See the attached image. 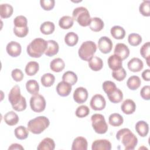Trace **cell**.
Here are the masks:
<instances>
[{"label": "cell", "instance_id": "obj_20", "mask_svg": "<svg viewBox=\"0 0 150 150\" xmlns=\"http://www.w3.org/2000/svg\"><path fill=\"white\" fill-rule=\"evenodd\" d=\"M47 47L45 52V55L49 57H52L56 55L59 49V46L58 43L53 40H49L47 41Z\"/></svg>", "mask_w": 150, "mask_h": 150}, {"label": "cell", "instance_id": "obj_5", "mask_svg": "<svg viewBox=\"0 0 150 150\" xmlns=\"http://www.w3.org/2000/svg\"><path fill=\"white\" fill-rule=\"evenodd\" d=\"M97 50L96 43L91 40L84 42L79 49L78 54L81 59L88 62L93 57Z\"/></svg>", "mask_w": 150, "mask_h": 150}, {"label": "cell", "instance_id": "obj_26", "mask_svg": "<svg viewBox=\"0 0 150 150\" xmlns=\"http://www.w3.org/2000/svg\"><path fill=\"white\" fill-rule=\"evenodd\" d=\"M104 26V22L100 18L94 17L91 18V22L89 26L91 30L96 32H99L103 29Z\"/></svg>", "mask_w": 150, "mask_h": 150}, {"label": "cell", "instance_id": "obj_24", "mask_svg": "<svg viewBox=\"0 0 150 150\" xmlns=\"http://www.w3.org/2000/svg\"><path fill=\"white\" fill-rule=\"evenodd\" d=\"M135 130L141 137H145L149 131L148 124L144 121H139L136 123Z\"/></svg>", "mask_w": 150, "mask_h": 150}, {"label": "cell", "instance_id": "obj_32", "mask_svg": "<svg viewBox=\"0 0 150 150\" xmlns=\"http://www.w3.org/2000/svg\"><path fill=\"white\" fill-rule=\"evenodd\" d=\"M39 69V63L36 62L31 61L27 63L25 67V73L29 76H34L38 73Z\"/></svg>", "mask_w": 150, "mask_h": 150}, {"label": "cell", "instance_id": "obj_39", "mask_svg": "<svg viewBox=\"0 0 150 150\" xmlns=\"http://www.w3.org/2000/svg\"><path fill=\"white\" fill-rule=\"evenodd\" d=\"M55 81V77L51 73H45L42 77L40 81L42 84L46 87L52 86Z\"/></svg>", "mask_w": 150, "mask_h": 150}, {"label": "cell", "instance_id": "obj_16", "mask_svg": "<svg viewBox=\"0 0 150 150\" xmlns=\"http://www.w3.org/2000/svg\"><path fill=\"white\" fill-rule=\"evenodd\" d=\"M92 150H110L111 144L107 139H96L91 145Z\"/></svg>", "mask_w": 150, "mask_h": 150}, {"label": "cell", "instance_id": "obj_36", "mask_svg": "<svg viewBox=\"0 0 150 150\" xmlns=\"http://www.w3.org/2000/svg\"><path fill=\"white\" fill-rule=\"evenodd\" d=\"M55 29L54 24L50 21H46L41 24L40 27V32L44 35L52 34Z\"/></svg>", "mask_w": 150, "mask_h": 150}, {"label": "cell", "instance_id": "obj_41", "mask_svg": "<svg viewBox=\"0 0 150 150\" xmlns=\"http://www.w3.org/2000/svg\"><path fill=\"white\" fill-rule=\"evenodd\" d=\"M149 48H150V43L149 42H147L145 43H144L140 49V53L142 57H144L147 63V64L148 66H149V61L150 59V52H149Z\"/></svg>", "mask_w": 150, "mask_h": 150}, {"label": "cell", "instance_id": "obj_18", "mask_svg": "<svg viewBox=\"0 0 150 150\" xmlns=\"http://www.w3.org/2000/svg\"><path fill=\"white\" fill-rule=\"evenodd\" d=\"M88 143L87 139L83 137H78L76 138L73 143L71 149L72 150H87Z\"/></svg>", "mask_w": 150, "mask_h": 150}, {"label": "cell", "instance_id": "obj_35", "mask_svg": "<svg viewBox=\"0 0 150 150\" xmlns=\"http://www.w3.org/2000/svg\"><path fill=\"white\" fill-rule=\"evenodd\" d=\"M124 121L123 117L118 113H112L108 118L109 124L114 127H118L122 124Z\"/></svg>", "mask_w": 150, "mask_h": 150}, {"label": "cell", "instance_id": "obj_44", "mask_svg": "<svg viewBox=\"0 0 150 150\" xmlns=\"http://www.w3.org/2000/svg\"><path fill=\"white\" fill-rule=\"evenodd\" d=\"M126 76H127L126 71L122 67L117 70H113L112 72V77L116 80L119 81H122L125 78Z\"/></svg>", "mask_w": 150, "mask_h": 150}, {"label": "cell", "instance_id": "obj_50", "mask_svg": "<svg viewBox=\"0 0 150 150\" xmlns=\"http://www.w3.org/2000/svg\"><path fill=\"white\" fill-rule=\"evenodd\" d=\"M142 77L144 80L149 81L150 80V70L149 69L145 70L142 73Z\"/></svg>", "mask_w": 150, "mask_h": 150}, {"label": "cell", "instance_id": "obj_29", "mask_svg": "<svg viewBox=\"0 0 150 150\" xmlns=\"http://www.w3.org/2000/svg\"><path fill=\"white\" fill-rule=\"evenodd\" d=\"M110 33L111 36L115 39H122L125 36V29L118 25H115L111 28Z\"/></svg>", "mask_w": 150, "mask_h": 150}, {"label": "cell", "instance_id": "obj_47", "mask_svg": "<svg viewBox=\"0 0 150 150\" xmlns=\"http://www.w3.org/2000/svg\"><path fill=\"white\" fill-rule=\"evenodd\" d=\"M115 84L111 81H105L103 83V89L104 90V92L107 94L110 93L111 91H112L114 89L116 88Z\"/></svg>", "mask_w": 150, "mask_h": 150}, {"label": "cell", "instance_id": "obj_48", "mask_svg": "<svg viewBox=\"0 0 150 150\" xmlns=\"http://www.w3.org/2000/svg\"><path fill=\"white\" fill-rule=\"evenodd\" d=\"M11 76L12 79L15 81H17V82L22 81L24 76L22 70L19 69H13L11 72Z\"/></svg>", "mask_w": 150, "mask_h": 150}, {"label": "cell", "instance_id": "obj_40", "mask_svg": "<svg viewBox=\"0 0 150 150\" xmlns=\"http://www.w3.org/2000/svg\"><path fill=\"white\" fill-rule=\"evenodd\" d=\"M62 80L73 86L77 81V76L73 71H67L63 74Z\"/></svg>", "mask_w": 150, "mask_h": 150}, {"label": "cell", "instance_id": "obj_49", "mask_svg": "<svg viewBox=\"0 0 150 150\" xmlns=\"http://www.w3.org/2000/svg\"><path fill=\"white\" fill-rule=\"evenodd\" d=\"M140 94L143 99L149 100L150 99V86H144L140 91Z\"/></svg>", "mask_w": 150, "mask_h": 150}, {"label": "cell", "instance_id": "obj_34", "mask_svg": "<svg viewBox=\"0 0 150 150\" xmlns=\"http://www.w3.org/2000/svg\"><path fill=\"white\" fill-rule=\"evenodd\" d=\"M27 91L32 95L38 94L39 91V86L38 81L35 80H29L26 83Z\"/></svg>", "mask_w": 150, "mask_h": 150}, {"label": "cell", "instance_id": "obj_46", "mask_svg": "<svg viewBox=\"0 0 150 150\" xmlns=\"http://www.w3.org/2000/svg\"><path fill=\"white\" fill-rule=\"evenodd\" d=\"M40 4L41 7L45 11L52 10L55 5L54 0H40Z\"/></svg>", "mask_w": 150, "mask_h": 150}, {"label": "cell", "instance_id": "obj_51", "mask_svg": "<svg viewBox=\"0 0 150 150\" xmlns=\"http://www.w3.org/2000/svg\"><path fill=\"white\" fill-rule=\"evenodd\" d=\"M8 149L9 150H11V149H24V148L21 145V144H16V143H15V144H12L11 145V146L8 148Z\"/></svg>", "mask_w": 150, "mask_h": 150}, {"label": "cell", "instance_id": "obj_15", "mask_svg": "<svg viewBox=\"0 0 150 150\" xmlns=\"http://www.w3.org/2000/svg\"><path fill=\"white\" fill-rule=\"evenodd\" d=\"M71 88V84L64 81H62L57 84L56 86V91L59 96L62 97H66L70 94Z\"/></svg>", "mask_w": 150, "mask_h": 150}, {"label": "cell", "instance_id": "obj_23", "mask_svg": "<svg viewBox=\"0 0 150 150\" xmlns=\"http://www.w3.org/2000/svg\"><path fill=\"white\" fill-rule=\"evenodd\" d=\"M55 148V143L50 138H44L38 145V150H53Z\"/></svg>", "mask_w": 150, "mask_h": 150}, {"label": "cell", "instance_id": "obj_25", "mask_svg": "<svg viewBox=\"0 0 150 150\" xmlns=\"http://www.w3.org/2000/svg\"><path fill=\"white\" fill-rule=\"evenodd\" d=\"M89 67L94 71L100 70L103 67V60L97 56H93L88 61Z\"/></svg>", "mask_w": 150, "mask_h": 150}, {"label": "cell", "instance_id": "obj_21", "mask_svg": "<svg viewBox=\"0 0 150 150\" xmlns=\"http://www.w3.org/2000/svg\"><path fill=\"white\" fill-rule=\"evenodd\" d=\"M108 65L111 70H117L122 67V60L118 56L112 54L108 59Z\"/></svg>", "mask_w": 150, "mask_h": 150}, {"label": "cell", "instance_id": "obj_27", "mask_svg": "<svg viewBox=\"0 0 150 150\" xmlns=\"http://www.w3.org/2000/svg\"><path fill=\"white\" fill-rule=\"evenodd\" d=\"M65 67V63L61 58H56L51 61L50 68L54 72H60Z\"/></svg>", "mask_w": 150, "mask_h": 150}, {"label": "cell", "instance_id": "obj_7", "mask_svg": "<svg viewBox=\"0 0 150 150\" xmlns=\"http://www.w3.org/2000/svg\"><path fill=\"white\" fill-rule=\"evenodd\" d=\"M14 28L13 32L19 38L26 36L29 32L28 27V21L25 16L23 15L17 16L13 20Z\"/></svg>", "mask_w": 150, "mask_h": 150}, {"label": "cell", "instance_id": "obj_3", "mask_svg": "<svg viewBox=\"0 0 150 150\" xmlns=\"http://www.w3.org/2000/svg\"><path fill=\"white\" fill-rule=\"evenodd\" d=\"M47 45V41L43 39L36 38L28 45L27 53L32 57L39 58L45 53Z\"/></svg>", "mask_w": 150, "mask_h": 150}, {"label": "cell", "instance_id": "obj_19", "mask_svg": "<svg viewBox=\"0 0 150 150\" xmlns=\"http://www.w3.org/2000/svg\"><path fill=\"white\" fill-rule=\"evenodd\" d=\"M121 108L124 114L129 115L134 112L136 109V105L133 100L131 99H127L122 103Z\"/></svg>", "mask_w": 150, "mask_h": 150}, {"label": "cell", "instance_id": "obj_6", "mask_svg": "<svg viewBox=\"0 0 150 150\" xmlns=\"http://www.w3.org/2000/svg\"><path fill=\"white\" fill-rule=\"evenodd\" d=\"M73 20L76 21L81 26H89L91 22V17L88 9L83 6L76 8L72 13Z\"/></svg>", "mask_w": 150, "mask_h": 150}, {"label": "cell", "instance_id": "obj_45", "mask_svg": "<svg viewBox=\"0 0 150 150\" xmlns=\"http://www.w3.org/2000/svg\"><path fill=\"white\" fill-rule=\"evenodd\" d=\"M90 109L85 105H82L78 107L76 110V115L79 118H84L89 114Z\"/></svg>", "mask_w": 150, "mask_h": 150}, {"label": "cell", "instance_id": "obj_28", "mask_svg": "<svg viewBox=\"0 0 150 150\" xmlns=\"http://www.w3.org/2000/svg\"><path fill=\"white\" fill-rule=\"evenodd\" d=\"M4 121L6 124L10 126H13L19 122V117L16 113L13 111H11L6 113L4 117Z\"/></svg>", "mask_w": 150, "mask_h": 150}, {"label": "cell", "instance_id": "obj_31", "mask_svg": "<svg viewBox=\"0 0 150 150\" xmlns=\"http://www.w3.org/2000/svg\"><path fill=\"white\" fill-rule=\"evenodd\" d=\"M141 79L137 76H132L129 77L127 81V87L131 90H135L138 89L141 86Z\"/></svg>", "mask_w": 150, "mask_h": 150}, {"label": "cell", "instance_id": "obj_2", "mask_svg": "<svg viewBox=\"0 0 150 150\" xmlns=\"http://www.w3.org/2000/svg\"><path fill=\"white\" fill-rule=\"evenodd\" d=\"M116 138L121 142L125 150H132L137 145V137L128 128L120 129L116 134Z\"/></svg>", "mask_w": 150, "mask_h": 150}, {"label": "cell", "instance_id": "obj_10", "mask_svg": "<svg viewBox=\"0 0 150 150\" xmlns=\"http://www.w3.org/2000/svg\"><path fill=\"white\" fill-rule=\"evenodd\" d=\"M90 104L93 110L100 111L105 108L106 105V101L104 97L102 95L97 94L92 97Z\"/></svg>", "mask_w": 150, "mask_h": 150}, {"label": "cell", "instance_id": "obj_11", "mask_svg": "<svg viewBox=\"0 0 150 150\" xmlns=\"http://www.w3.org/2000/svg\"><path fill=\"white\" fill-rule=\"evenodd\" d=\"M98 47L101 53L107 54L111 51L112 48V42L109 38L107 36H102L98 41Z\"/></svg>", "mask_w": 150, "mask_h": 150}, {"label": "cell", "instance_id": "obj_37", "mask_svg": "<svg viewBox=\"0 0 150 150\" xmlns=\"http://www.w3.org/2000/svg\"><path fill=\"white\" fill-rule=\"evenodd\" d=\"M78 40V35L73 32H68L64 37V42L66 44L69 46H73L76 45L77 43Z\"/></svg>", "mask_w": 150, "mask_h": 150}, {"label": "cell", "instance_id": "obj_13", "mask_svg": "<svg viewBox=\"0 0 150 150\" xmlns=\"http://www.w3.org/2000/svg\"><path fill=\"white\" fill-rule=\"evenodd\" d=\"M6 50L9 56L15 57L21 53L22 47L19 43L15 41H11L7 44Z\"/></svg>", "mask_w": 150, "mask_h": 150}, {"label": "cell", "instance_id": "obj_9", "mask_svg": "<svg viewBox=\"0 0 150 150\" xmlns=\"http://www.w3.org/2000/svg\"><path fill=\"white\" fill-rule=\"evenodd\" d=\"M46 100L44 97L37 94L33 95L30 99V106L31 109L36 112H40L46 108Z\"/></svg>", "mask_w": 150, "mask_h": 150}, {"label": "cell", "instance_id": "obj_38", "mask_svg": "<svg viewBox=\"0 0 150 150\" xmlns=\"http://www.w3.org/2000/svg\"><path fill=\"white\" fill-rule=\"evenodd\" d=\"M29 130L25 128L24 126L21 125L16 127L14 130V134L16 138L23 140L28 137L29 135Z\"/></svg>", "mask_w": 150, "mask_h": 150}, {"label": "cell", "instance_id": "obj_30", "mask_svg": "<svg viewBox=\"0 0 150 150\" xmlns=\"http://www.w3.org/2000/svg\"><path fill=\"white\" fill-rule=\"evenodd\" d=\"M13 9L8 4H2L0 5V15L2 18H8L12 16Z\"/></svg>", "mask_w": 150, "mask_h": 150}, {"label": "cell", "instance_id": "obj_8", "mask_svg": "<svg viewBox=\"0 0 150 150\" xmlns=\"http://www.w3.org/2000/svg\"><path fill=\"white\" fill-rule=\"evenodd\" d=\"M92 127L94 131L99 134H105L108 130V125L104 117L101 114H94L91 117Z\"/></svg>", "mask_w": 150, "mask_h": 150}, {"label": "cell", "instance_id": "obj_14", "mask_svg": "<svg viewBox=\"0 0 150 150\" xmlns=\"http://www.w3.org/2000/svg\"><path fill=\"white\" fill-rule=\"evenodd\" d=\"M114 53V54L120 57L122 60H124L129 56V49L124 43H118L115 46Z\"/></svg>", "mask_w": 150, "mask_h": 150}, {"label": "cell", "instance_id": "obj_43", "mask_svg": "<svg viewBox=\"0 0 150 150\" xmlns=\"http://www.w3.org/2000/svg\"><path fill=\"white\" fill-rule=\"evenodd\" d=\"M139 11L144 16H150V1H144L139 6Z\"/></svg>", "mask_w": 150, "mask_h": 150}, {"label": "cell", "instance_id": "obj_22", "mask_svg": "<svg viewBox=\"0 0 150 150\" xmlns=\"http://www.w3.org/2000/svg\"><path fill=\"white\" fill-rule=\"evenodd\" d=\"M107 95L109 100L112 103H118L123 99L122 92L117 87Z\"/></svg>", "mask_w": 150, "mask_h": 150}, {"label": "cell", "instance_id": "obj_4", "mask_svg": "<svg viewBox=\"0 0 150 150\" xmlns=\"http://www.w3.org/2000/svg\"><path fill=\"white\" fill-rule=\"evenodd\" d=\"M49 124V120L46 117L39 116L29 121L28 129L34 134H39L46 129Z\"/></svg>", "mask_w": 150, "mask_h": 150}, {"label": "cell", "instance_id": "obj_1", "mask_svg": "<svg viewBox=\"0 0 150 150\" xmlns=\"http://www.w3.org/2000/svg\"><path fill=\"white\" fill-rule=\"evenodd\" d=\"M8 100L12 108L16 111H22L26 108V99L21 95L20 87L18 85H15L11 90Z\"/></svg>", "mask_w": 150, "mask_h": 150}, {"label": "cell", "instance_id": "obj_17", "mask_svg": "<svg viewBox=\"0 0 150 150\" xmlns=\"http://www.w3.org/2000/svg\"><path fill=\"white\" fill-rule=\"evenodd\" d=\"M127 66L130 71L132 72H138L143 69L144 63L140 59L134 57L128 62Z\"/></svg>", "mask_w": 150, "mask_h": 150}, {"label": "cell", "instance_id": "obj_33", "mask_svg": "<svg viewBox=\"0 0 150 150\" xmlns=\"http://www.w3.org/2000/svg\"><path fill=\"white\" fill-rule=\"evenodd\" d=\"M74 23V20L72 17L66 15L62 16L59 21V26L63 29H68L70 28Z\"/></svg>", "mask_w": 150, "mask_h": 150}, {"label": "cell", "instance_id": "obj_42", "mask_svg": "<svg viewBox=\"0 0 150 150\" xmlns=\"http://www.w3.org/2000/svg\"><path fill=\"white\" fill-rule=\"evenodd\" d=\"M128 42L132 46L139 45L142 42V37L138 33H132L128 35Z\"/></svg>", "mask_w": 150, "mask_h": 150}, {"label": "cell", "instance_id": "obj_12", "mask_svg": "<svg viewBox=\"0 0 150 150\" xmlns=\"http://www.w3.org/2000/svg\"><path fill=\"white\" fill-rule=\"evenodd\" d=\"M88 96L87 89L83 87H79L75 89L73 93V98L77 103L82 104L86 101Z\"/></svg>", "mask_w": 150, "mask_h": 150}]
</instances>
